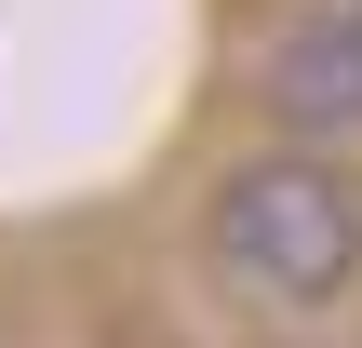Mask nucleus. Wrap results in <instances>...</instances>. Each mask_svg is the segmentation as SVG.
I'll use <instances>...</instances> for the list:
<instances>
[{"mask_svg": "<svg viewBox=\"0 0 362 348\" xmlns=\"http://www.w3.org/2000/svg\"><path fill=\"white\" fill-rule=\"evenodd\" d=\"M202 255H215V282H242L269 308H322V295H349V268H362V201L309 148H255V161L215 174Z\"/></svg>", "mask_w": 362, "mask_h": 348, "instance_id": "f257e3e1", "label": "nucleus"}, {"mask_svg": "<svg viewBox=\"0 0 362 348\" xmlns=\"http://www.w3.org/2000/svg\"><path fill=\"white\" fill-rule=\"evenodd\" d=\"M255 107L282 121V148L362 134V0H309L255 40Z\"/></svg>", "mask_w": 362, "mask_h": 348, "instance_id": "f03ea898", "label": "nucleus"}]
</instances>
